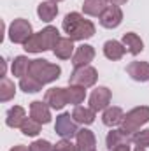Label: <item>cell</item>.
Here are the masks:
<instances>
[{
	"instance_id": "obj_1",
	"label": "cell",
	"mask_w": 149,
	"mask_h": 151,
	"mask_svg": "<svg viewBox=\"0 0 149 151\" xmlns=\"http://www.w3.org/2000/svg\"><path fill=\"white\" fill-rule=\"evenodd\" d=\"M63 32L72 40H86L95 35V25L79 12H69L62 23Z\"/></svg>"
},
{
	"instance_id": "obj_2",
	"label": "cell",
	"mask_w": 149,
	"mask_h": 151,
	"mask_svg": "<svg viewBox=\"0 0 149 151\" xmlns=\"http://www.w3.org/2000/svg\"><path fill=\"white\" fill-rule=\"evenodd\" d=\"M28 74L35 77L37 81H40L42 84H47V83H53L60 77L62 69H60V65H54V63H49L47 60L37 58V60H32Z\"/></svg>"
},
{
	"instance_id": "obj_3",
	"label": "cell",
	"mask_w": 149,
	"mask_h": 151,
	"mask_svg": "<svg viewBox=\"0 0 149 151\" xmlns=\"http://www.w3.org/2000/svg\"><path fill=\"white\" fill-rule=\"evenodd\" d=\"M148 121H149V107L148 106H140V107H135V109H132V111H128L125 114L123 123H121V130L125 134H128V135H133Z\"/></svg>"
},
{
	"instance_id": "obj_4",
	"label": "cell",
	"mask_w": 149,
	"mask_h": 151,
	"mask_svg": "<svg viewBox=\"0 0 149 151\" xmlns=\"http://www.w3.org/2000/svg\"><path fill=\"white\" fill-rule=\"evenodd\" d=\"M9 39L11 42L14 44H25L28 39L32 37L34 30H32V25L28 19H23V18H18L14 19L11 25H9Z\"/></svg>"
},
{
	"instance_id": "obj_5",
	"label": "cell",
	"mask_w": 149,
	"mask_h": 151,
	"mask_svg": "<svg viewBox=\"0 0 149 151\" xmlns=\"http://www.w3.org/2000/svg\"><path fill=\"white\" fill-rule=\"evenodd\" d=\"M98 79V72L95 67L86 65V67H79L74 69V72L69 77V84H75V86H82V88H90L97 83Z\"/></svg>"
},
{
	"instance_id": "obj_6",
	"label": "cell",
	"mask_w": 149,
	"mask_h": 151,
	"mask_svg": "<svg viewBox=\"0 0 149 151\" xmlns=\"http://www.w3.org/2000/svg\"><path fill=\"white\" fill-rule=\"evenodd\" d=\"M54 132H56L62 139H72V137L77 135V132H79L77 121L72 118L70 113H62L60 116H56Z\"/></svg>"
},
{
	"instance_id": "obj_7",
	"label": "cell",
	"mask_w": 149,
	"mask_h": 151,
	"mask_svg": "<svg viewBox=\"0 0 149 151\" xmlns=\"http://www.w3.org/2000/svg\"><path fill=\"white\" fill-rule=\"evenodd\" d=\"M111 99H112V93L109 88L105 86H98L97 90H93V93L90 95V107L98 113V111H105L111 104Z\"/></svg>"
},
{
	"instance_id": "obj_8",
	"label": "cell",
	"mask_w": 149,
	"mask_h": 151,
	"mask_svg": "<svg viewBox=\"0 0 149 151\" xmlns=\"http://www.w3.org/2000/svg\"><path fill=\"white\" fill-rule=\"evenodd\" d=\"M44 102L54 109V111H60L63 109L67 104H69V97H67V88H51L46 91L44 95Z\"/></svg>"
},
{
	"instance_id": "obj_9",
	"label": "cell",
	"mask_w": 149,
	"mask_h": 151,
	"mask_svg": "<svg viewBox=\"0 0 149 151\" xmlns=\"http://www.w3.org/2000/svg\"><path fill=\"white\" fill-rule=\"evenodd\" d=\"M98 19L104 28H117L123 21V11L117 5H109Z\"/></svg>"
},
{
	"instance_id": "obj_10",
	"label": "cell",
	"mask_w": 149,
	"mask_h": 151,
	"mask_svg": "<svg viewBox=\"0 0 149 151\" xmlns=\"http://www.w3.org/2000/svg\"><path fill=\"white\" fill-rule=\"evenodd\" d=\"M93 58H95V47L90 44H82L75 49L74 56H72V65H74V69L86 67V65H90V62H93Z\"/></svg>"
},
{
	"instance_id": "obj_11",
	"label": "cell",
	"mask_w": 149,
	"mask_h": 151,
	"mask_svg": "<svg viewBox=\"0 0 149 151\" xmlns=\"http://www.w3.org/2000/svg\"><path fill=\"white\" fill-rule=\"evenodd\" d=\"M75 146H77V151H95L97 148L95 134L88 128H81L75 135Z\"/></svg>"
},
{
	"instance_id": "obj_12",
	"label": "cell",
	"mask_w": 149,
	"mask_h": 151,
	"mask_svg": "<svg viewBox=\"0 0 149 151\" xmlns=\"http://www.w3.org/2000/svg\"><path fill=\"white\" fill-rule=\"evenodd\" d=\"M30 118H34L42 125H47L51 121V107L42 100H35L30 104Z\"/></svg>"
},
{
	"instance_id": "obj_13",
	"label": "cell",
	"mask_w": 149,
	"mask_h": 151,
	"mask_svg": "<svg viewBox=\"0 0 149 151\" xmlns=\"http://www.w3.org/2000/svg\"><path fill=\"white\" fill-rule=\"evenodd\" d=\"M126 72L133 81L146 83V81H149V62H132V63H128Z\"/></svg>"
},
{
	"instance_id": "obj_14",
	"label": "cell",
	"mask_w": 149,
	"mask_h": 151,
	"mask_svg": "<svg viewBox=\"0 0 149 151\" xmlns=\"http://www.w3.org/2000/svg\"><path fill=\"white\" fill-rule=\"evenodd\" d=\"M53 53L56 58L60 60H69L74 56V40L70 37H60L56 40L54 47H53Z\"/></svg>"
},
{
	"instance_id": "obj_15",
	"label": "cell",
	"mask_w": 149,
	"mask_h": 151,
	"mask_svg": "<svg viewBox=\"0 0 149 151\" xmlns=\"http://www.w3.org/2000/svg\"><path fill=\"white\" fill-rule=\"evenodd\" d=\"M132 142V135L125 134L121 128L119 130H111L105 137V144H107V150L112 151L117 146H123V144H130Z\"/></svg>"
},
{
	"instance_id": "obj_16",
	"label": "cell",
	"mask_w": 149,
	"mask_h": 151,
	"mask_svg": "<svg viewBox=\"0 0 149 151\" xmlns=\"http://www.w3.org/2000/svg\"><path fill=\"white\" fill-rule=\"evenodd\" d=\"M125 53H126V47L119 40H107L104 44V55H105V58H109L112 62L121 60L125 56Z\"/></svg>"
},
{
	"instance_id": "obj_17",
	"label": "cell",
	"mask_w": 149,
	"mask_h": 151,
	"mask_svg": "<svg viewBox=\"0 0 149 151\" xmlns=\"http://www.w3.org/2000/svg\"><path fill=\"white\" fill-rule=\"evenodd\" d=\"M121 42L125 44L126 51H128L130 55H133V56H137V55L142 53V49H144V42H142V39L139 37L137 34H133V32L123 34V40H121Z\"/></svg>"
},
{
	"instance_id": "obj_18",
	"label": "cell",
	"mask_w": 149,
	"mask_h": 151,
	"mask_svg": "<svg viewBox=\"0 0 149 151\" xmlns=\"http://www.w3.org/2000/svg\"><path fill=\"white\" fill-rule=\"evenodd\" d=\"M25 119H27V113H25V109L21 106L11 107L7 111V116H5V123L11 128H21V125L25 123Z\"/></svg>"
},
{
	"instance_id": "obj_19",
	"label": "cell",
	"mask_w": 149,
	"mask_h": 151,
	"mask_svg": "<svg viewBox=\"0 0 149 151\" xmlns=\"http://www.w3.org/2000/svg\"><path fill=\"white\" fill-rule=\"evenodd\" d=\"M123 118H125V113H123V109L121 107H116V106H112V107H107L104 114H102V121H104V125L105 127H117V125H121L123 123Z\"/></svg>"
},
{
	"instance_id": "obj_20",
	"label": "cell",
	"mask_w": 149,
	"mask_h": 151,
	"mask_svg": "<svg viewBox=\"0 0 149 151\" xmlns=\"http://www.w3.org/2000/svg\"><path fill=\"white\" fill-rule=\"evenodd\" d=\"M56 14H58V5H56V2L47 0V2H40V4H39L37 16L42 19V21L51 23V21L56 18Z\"/></svg>"
},
{
	"instance_id": "obj_21",
	"label": "cell",
	"mask_w": 149,
	"mask_h": 151,
	"mask_svg": "<svg viewBox=\"0 0 149 151\" xmlns=\"http://www.w3.org/2000/svg\"><path fill=\"white\" fill-rule=\"evenodd\" d=\"M109 2L107 0H84V4H82V12L86 14V16H102V12L109 7L107 5Z\"/></svg>"
},
{
	"instance_id": "obj_22",
	"label": "cell",
	"mask_w": 149,
	"mask_h": 151,
	"mask_svg": "<svg viewBox=\"0 0 149 151\" xmlns=\"http://www.w3.org/2000/svg\"><path fill=\"white\" fill-rule=\"evenodd\" d=\"M72 118L81 125H91L97 118V113L91 107H82V106H75L72 111Z\"/></svg>"
},
{
	"instance_id": "obj_23",
	"label": "cell",
	"mask_w": 149,
	"mask_h": 151,
	"mask_svg": "<svg viewBox=\"0 0 149 151\" xmlns=\"http://www.w3.org/2000/svg\"><path fill=\"white\" fill-rule=\"evenodd\" d=\"M30 63H32V60H28L27 56H16L14 60H12V65H11V70H12V76L14 77H25V76H28L30 72Z\"/></svg>"
},
{
	"instance_id": "obj_24",
	"label": "cell",
	"mask_w": 149,
	"mask_h": 151,
	"mask_svg": "<svg viewBox=\"0 0 149 151\" xmlns=\"http://www.w3.org/2000/svg\"><path fill=\"white\" fill-rule=\"evenodd\" d=\"M23 49L27 53H42V51H47V47L44 44V39H42V34L40 32L32 34V37L23 44Z\"/></svg>"
},
{
	"instance_id": "obj_25",
	"label": "cell",
	"mask_w": 149,
	"mask_h": 151,
	"mask_svg": "<svg viewBox=\"0 0 149 151\" xmlns=\"http://www.w3.org/2000/svg\"><path fill=\"white\" fill-rule=\"evenodd\" d=\"M67 97H69V104L79 106V104H82L84 99H86V88L70 84V86L67 88Z\"/></svg>"
},
{
	"instance_id": "obj_26",
	"label": "cell",
	"mask_w": 149,
	"mask_h": 151,
	"mask_svg": "<svg viewBox=\"0 0 149 151\" xmlns=\"http://www.w3.org/2000/svg\"><path fill=\"white\" fill-rule=\"evenodd\" d=\"M16 95V86L9 77H2L0 81V100L2 102H9L11 99H14Z\"/></svg>"
},
{
	"instance_id": "obj_27",
	"label": "cell",
	"mask_w": 149,
	"mask_h": 151,
	"mask_svg": "<svg viewBox=\"0 0 149 151\" xmlns=\"http://www.w3.org/2000/svg\"><path fill=\"white\" fill-rule=\"evenodd\" d=\"M42 86H44V84H42L40 81H37L35 77H32L30 74L19 79V88H21L25 93H37V91L42 90Z\"/></svg>"
},
{
	"instance_id": "obj_28",
	"label": "cell",
	"mask_w": 149,
	"mask_h": 151,
	"mask_svg": "<svg viewBox=\"0 0 149 151\" xmlns=\"http://www.w3.org/2000/svg\"><path fill=\"white\" fill-rule=\"evenodd\" d=\"M40 128H42V123L35 121L34 118H27L25 123L21 125V134L27 137H35L40 134Z\"/></svg>"
},
{
	"instance_id": "obj_29",
	"label": "cell",
	"mask_w": 149,
	"mask_h": 151,
	"mask_svg": "<svg viewBox=\"0 0 149 151\" xmlns=\"http://www.w3.org/2000/svg\"><path fill=\"white\" fill-rule=\"evenodd\" d=\"M132 142L139 148H149V130H139L132 135Z\"/></svg>"
},
{
	"instance_id": "obj_30",
	"label": "cell",
	"mask_w": 149,
	"mask_h": 151,
	"mask_svg": "<svg viewBox=\"0 0 149 151\" xmlns=\"http://www.w3.org/2000/svg\"><path fill=\"white\" fill-rule=\"evenodd\" d=\"M30 150L32 151H54V146H53L49 141L39 139V141H34V142L30 144Z\"/></svg>"
},
{
	"instance_id": "obj_31",
	"label": "cell",
	"mask_w": 149,
	"mask_h": 151,
	"mask_svg": "<svg viewBox=\"0 0 149 151\" xmlns=\"http://www.w3.org/2000/svg\"><path fill=\"white\" fill-rule=\"evenodd\" d=\"M54 151H77V146L72 144L70 139H62L60 142L54 144Z\"/></svg>"
},
{
	"instance_id": "obj_32",
	"label": "cell",
	"mask_w": 149,
	"mask_h": 151,
	"mask_svg": "<svg viewBox=\"0 0 149 151\" xmlns=\"http://www.w3.org/2000/svg\"><path fill=\"white\" fill-rule=\"evenodd\" d=\"M9 151H32L28 146H23V144H18V146H14V148H11Z\"/></svg>"
},
{
	"instance_id": "obj_33",
	"label": "cell",
	"mask_w": 149,
	"mask_h": 151,
	"mask_svg": "<svg viewBox=\"0 0 149 151\" xmlns=\"http://www.w3.org/2000/svg\"><path fill=\"white\" fill-rule=\"evenodd\" d=\"M107 2H109L111 5H117V7H119V5H123V4H126L128 0H107Z\"/></svg>"
},
{
	"instance_id": "obj_34",
	"label": "cell",
	"mask_w": 149,
	"mask_h": 151,
	"mask_svg": "<svg viewBox=\"0 0 149 151\" xmlns=\"http://www.w3.org/2000/svg\"><path fill=\"white\" fill-rule=\"evenodd\" d=\"M112 151H130V144H123V146H117Z\"/></svg>"
},
{
	"instance_id": "obj_35",
	"label": "cell",
	"mask_w": 149,
	"mask_h": 151,
	"mask_svg": "<svg viewBox=\"0 0 149 151\" xmlns=\"http://www.w3.org/2000/svg\"><path fill=\"white\" fill-rule=\"evenodd\" d=\"M135 151H146V148H139V146H137V148H135Z\"/></svg>"
},
{
	"instance_id": "obj_36",
	"label": "cell",
	"mask_w": 149,
	"mask_h": 151,
	"mask_svg": "<svg viewBox=\"0 0 149 151\" xmlns=\"http://www.w3.org/2000/svg\"><path fill=\"white\" fill-rule=\"evenodd\" d=\"M51 2H56V4H58V2H62V0H51Z\"/></svg>"
}]
</instances>
